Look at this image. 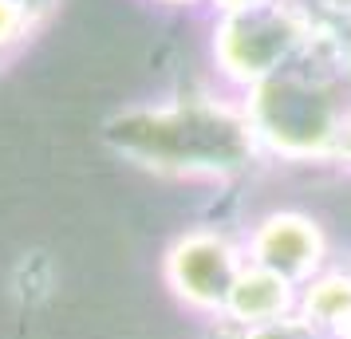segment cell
I'll list each match as a JSON object with an SVG mask.
<instances>
[{"label":"cell","mask_w":351,"mask_h":339,"mask_svg":"<svg viewBox=\"0 0 351 339\" xmlns=\"http://www.w3.org/2000/svg\"><path fill=\"white\" fill-rule=\"evenodd\" d=\"M178 273H182V284H186L190 296L213 300V296L225 292L229 260H225V253L213 249V244H190V249H182V257H178Z\"/></svg>","instance_id":"1"},{"label":"cell","mask_w":351,"mask_h":339,"mask_svg":"<svg viewBox=\"0 0 351 339\" xmlns=\"http://www.w3.org/2000/svg\"><path fill=\"white\" fill-rule=\"evenodd\" d=\"M280 300H285V284H276V280H253V284L245 280L237 288V307L249 316H269Z\"/></svg>","instance_id":"2"}]
</instances>
